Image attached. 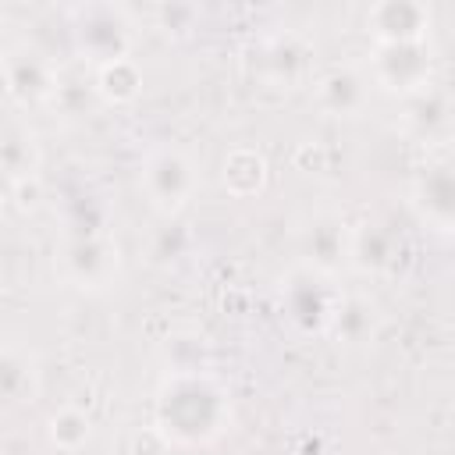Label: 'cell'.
I'll list each match as a JSON object with an SVG mask.
<instances>
[{
    "label": "cell",
    "mask_w": 455,
    "mask_h": 455,
    "mask_svg": "<svg viewBox=\"0 0 455 455\" xmlns=\"http://www.w3.org/2000/svg\"><path fill=\"white\" fill-rule=\"evenodd\" d=\"M57 64L46 60L39 50L18 46L0 60V78H4V96H11L21 107H39L53 100L57 89Z\"/></svg>",
    "instance_id": "7"
},
{
    "label": "cell",
    "mask_w": 455,
    "mask_h": 455,
    "mask_svg": "<svg viewBox=\"0 0 455 455\" xmlns=\"http://www.w3.org/2000/svg\"><path fill=\"white\" fill-rule=\"evenodd\" d=\"M231 427V395L210 373H167L153 402V430L171 448H206Z\"/></svg>",
    "instance_id": "1"
},
{
    "label": "cell",
    "mask_w": 455,
    "mask_h": 455,
    "mask_svg": "<svg viewBox=\"0 0 455 455\" xmlns=\"http://www.w3.org/2000/svg\"><path fill=\"white\" fill-rule=\"evenodd\" d=\"M46 437H50V444H53L57 451L75 455V451H82V448L89 444V437H92V419H89L82 409L64 405V409H57V412H50V419H46Z\"/></svg>",
    "instance_id": "17"
},
{
    "label": "cell",
    "mask_w": 455,
    "mask_h": 455,
    "mask_svg": "<svg viewBox=\"0 0 455 455\" xmlns=\"http://www.w3.org/2000/svg\"><path fill=\"white\" fill-rule=\"evenodd\" d=\"M370 75L355 64H341V68H331L327 75L316 78V103L323 114L331 117H359L370 103Z\"/></svg>",
    "instance_id": "9"
},
{
    "label": "cell",
    "mask_w": 455,
    "mask_h": 455,
    "mask_svg": "<svg viewBox=\"0 0 455 455\" xmlns=\"http://www.w3.org/2000/svg\"><path fill=\"white\" fill-rule=\"evenodd\" d=\"M36 395L39 363L18 345H0V405H25Z\"/></svg>",
    "instance_id": "12"
},
{
    "label": "cell",
    "mask_w": 455,
    "mask_h": 455,
    "mask_svg": "<svg viewBox=\"0 0 455 455\" xmlns=\"http://www.w3.org/2000/svg\"><path fill=\"white\" fill-rule=\"evenodd\" d=\"M164 359H167V373L210 370V345L199 334H178V338H167Z\"/></svg>",
    "instance_id": "19"
},
{
    "label": "cell",
    "mask_w": 455,
    "mask_h": 455,
    "mask_svg": "<svg viewBox=\"0 0 455 455\" xmlns=\"http://www.w3.org/2000/svg\"><path fill=\"white\" fill-rule=\"evenodd\" d=\"M366 25L377 43H423L430 11L416 0H384V4L370 7Z\"/></svg>",
    "instance_id": "11"
},
{
    "label": "cell",
    "mask_w": 455,
    "mask_h": 455,
    "mask_svg": "<svg viewBox=\"0 0 455 455\" xmlns=\"http://www.w3.org/2000/svg\"><path fill=\"white\" fill-rule=\"evenodd\" d=\"M71 39H75V50L92 68H100L132 53V21L121 7L85 4L71 11Z\"/></svg>",
    "instance_id": "5"
},
{
    "label": "cell",
    "mask_w": 455,
    "mask_h": 455,
    "mask_svg": "<svg viewBox=\"0 0 455 455\" xmlns=\"http://www.w3.org/2000/svg\"><path fill=\"white\" fill-rule=\"evenodd\" d=\"M348 238L352 228L338 213H313L302 228V267H313L320 274H338L341 263H348Z\"/></svg>",
    "instance_id": "8"
},
{
    "label": "cell",
    "mask_w": 455,
    "mask_h": 455,
    "mask_svg": "<svg viewBox=\"0 0 455 455\" xmlns=\"http://www.w3.org/2000/svg\"><path fill=\"white\" fill-rule=\"evenodd\" d=\"M395 235L384 224H363L352 228L348 238V263H355L363 274H380L395 263Z\"/></svg>",
    "instance_id": "15"
},
{
    "label": "cell",
    "mask_w": 455,
    "mask_h": 455,
    "mask_svg": "<svg viewBox=\"0 0 455 455\" xmlns=\"http://www.w3.org/2000/svg\"><path fill=\"white\" fill-rule=\"evenodd\" d=\"M267 178H270V167H267V156L252 146H238L224 156L220 164V185L235 196V199H252L267 188Z\"/></svg>",
    "instance_id": "14"
},
{
    "label": "cell",
    "mask_w": 455,
    "mask_h": 455,
    "mask_svg": "<svg viewBox=\"0 0 455 455\" xmlns=\"http://www.w3.org/2000/svg\"><path fill=\"white\" fill-rule=\"evenodd\" d=\"M430 46L423 43H377L370 57V82L395 96H416L430 85Z\"/></svg>",
    "instance_id": "6"
},
{
    "label": "cell",
    "mask_w": 455,
    "mask_h": 455,
    "mask_svg": "<svg viewBox=\"0 0 455 455\" xmlns=\"http://www.w3.org/2000/svg\"><path fill=\"white\" fill-rule=\"evenodd\" d=\"M39 139L25 124H0V174L14 181H28L39 171Z\"/></svg>",
    "instance_id": "13"
},
{
    "label": "cell",
    "mask_w": 455,
    "mask_h": 455,
    "mask_svg": "<svg viewBox=\"0 0 455 455\" xmlns=\"http://www.w3.org/2000/svg\"><path fill=\"white\" fill-rule=\"evenodd\" d=\"M338 302H341V288L334 284V277L313 267L291 270L281 284V313L299 334H327Z\"/></svg>",
    "instance_id": "3"
},
{
    "label": "cell",
    "mask_w": 455,
    "mask_h": 455,
    "mask_svg": "<svg viewBox=\"0 0 455 455\" xmlns=\"http://www.w3.org/2000/svg\"><path fill=\"white\" fill-rule=\"evenodd\" d=\"M92 85H96V96L103 103H132L139 100L142 92V68L132 60V57H121V60H110V64H100L92 71Z\"/></svg>",
    "instance_id": "16"
},
{
    "label": "cell",
    "mask_w": 455,
    "mask_h": 455,
    "mask_svg": "<svg viewBox=\"0 0 455 455\" xmlns=\"http://www.w3.org/2000/svg\"><path fill=\"white\" fill-rule=\"evenodd\" d=\"M373 323H377V309H373L370 299H348V295H341L338 313H334L327 334H338L341 341L359 345V341H366L373 334Z\"/></svg>",
    "instance_id": "18"
},
{
    "label": "cell",
    "mask_w": 455,
    "mask_h": 455,
    "mask_svg": "<svg viewBox=\"0 0 455 455\" xmlns=\"http://www.w3.org/2000/svg\"><path fill=\"white\" fill-rule=\"evenodd\" d=\"M139 188H142L146 203L156 213L178 217L199 188V171H196V164L188 160L185 149L156 146V149L146 153V160L139 167Z\"/></svg>",
    "instance_id": "2"
},
{
    "label": "cell",
    "mask_w": 455,
    "mask_h": 455,
    "mask_svg": "<svg viewBox=\"0 0 455 455\" xmlns=\"http://www.w3.org/2000/svg\"><path fill=\"white\" fill-rule=\"evenodd\" d=\"M57 267L68 284L82 291H100L117 277L121 252L107 228L103 231H64L60 249H57Z\"/></svg>",
    "instance_id": "4"
},
{
    "label": "cell",
    "mask_w": 455,
    "mask_h": 455,
    "mask_svg": "<svg viewBox=\"0 0 455 455\" xmlns=\"http://www.w3.org/2000/svg\"><path fill=\"white\" fill-rule=\"evenodd\" d=\"M412 203L419 210V217L437 228V231H451L455 220V181H451V164L448 160H434L423 167V174L412 185Z\"/></svg>",
    "instance_id": "10"
},
{
    "label": "cell",
    "mask_w": 455,
    "mask_h": 455,
    "mask_svg": "<svg viewBox=\"0 0 455 455\" xmlns=\"http://www.w3.org/2000/svg\"><path fill=\"white\" fill-rule=\"evenodd\" d=\"M295 46V39H277L270 50H267V64L274 68V75L277 78H284V82H295L302 71H306V50H291Z\"/></svg>",
    "instance_id": "20"
}]
</instances>
